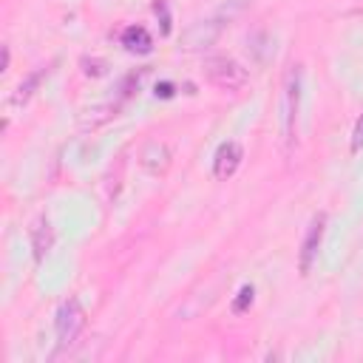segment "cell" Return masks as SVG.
<instances>
[{
  "label": "cell",
  "instance_id": "obj_1",
  "mask_svg": "<svg viewBox=\"0 0 363 363\" xmlns=\"http://www.w3.org/2000/svg\"><path fill=\"white\" fill-rule=\"evenodd\" d=\"M298 108H301V65L292 62L284 77V147H286V153H292V147H295Z\"/></svg>",
  "mask_w": 363,
  "mask_h": 363
},
{
  "label": "cell",
  "instance_id": "obj_2",
  "mask_svg": "<svg viewBox=\"0 0 363 363\" xmlns=\"http://www.w3.org/2000/svg\"><path fill=\"white\" fill-rule=\"evenodd\" d=\"M85 323H88V315H85L79 298L62 301L60 309H57V323H54L57 326V343H60V349H71L77 343V337L82 335Z\"/></svg>",
  "mask_w": 363,
  "mask_h": 363
},
{
  "label": "cell",
  "instance_id": "obj_3",
  "mask_svg": "<svg viewBox=\"0 0 363 363\" xmlns=\"http://www.w3.org/2000/svg\"><path fill=\"white\" fill-rule=\"evenodd\" d=\"M204 77H207L216 88H221V91H238V88H244V82H247V71H244L233 57H227V54L207 57V60H204Z\"/></svg>",
  "mask_w": 363,
  "mask_h": 363
},
{
  "label": "cell",
  "instance_id": "obj_4",
  "mask_svg": "<svg viewBox=\"0 0 363 363\" xmlns=\"http://www.w3.org/2000/svg\"><path fill=\"white\" fill-rule=\"evenodd\" d=\"M323 233H326V213H318V216H312V221L306 227V235H303V244H301V255H298L301 275H309V269L318 258V250L323 244Z\"/></svg>",
  "mask_w": 363,
  "mask_h": 363
},
{
  "label": "cell",
  "instance_id": "obj_5",
  "mask_svg": "<svg viewBox=\"0 0 363 363\" xmlns=\"http://www.w3.org/2000/svg\"><path fill=\"white\" fill-rule=\"evenodd\" d=\"M241 159H244V150L238 142H221L216 150V159H213V176L218 182H227L241 167Z\"/></svg>",
  "mask_w": 363,
  "mask_h": 363
},
{
  "label": "cell",
  "instance_id": "obj_6",
  "mask_svg": "<svg viewBox=\"0 0 363 363\" xmlns=\"http://www.w3.org/2000/svg\"><path fill=\"white\" fill-rule=\"evenodd\" d=\"M54 244V230H51V221L48 218H37V224L31 227V247H34V258L43 261L48 255Z\"/></svg>",
  "mask_w": 363,
  "mask_h": 363
},
{
  "label": "cell",
  "instance_id": "obj_7",
  "mask_svg": "<svg viewBox=\"0 0 363 363\" xmlns=\"http://www.w3.org/2000/svg\"><path fill=\"white\" fill-rule=\"evenodd\" d=\"M122 45H125L128 51H133V54H147V51L153 48V40H150L147 28H142V26H128V28L122 31Z\"/></svg>",
  "mask_w": 363,
  "mask_h": 363
},
{
  "label": "cell",
  "instance_id": "obj_8",
  "mask_svg": "<svg viewBox=\"0 0 363 363\" xmlns=\"http://www.w3.org/2000/svg\"><path fill=\"white\" fill-rule=\"evenodd\" d=\"M45 74H48V68H37V71H34V74H31V77H28V79H26V82L17 88V94H14V102H26V99L34 94V88L40 85V79H43Z\"/></svg>",
  "mask_w": 363,
  "mask_h": 363
},
{
  "label": "cell",
  "instance_id": "obj_9",
  "mask_svg": "<svg viewBox=\"0 0 363 363\" xmlns=\"http://www.w3.org/2000/svg\"><path fill=\"white\" fill-rule=\"evenodd\" d=\"M252 295H255V289H252V286H241L238 298L233 301V312H244V309L252 303Z\"/></svg>",
  "mask_w": 363,
  "mask_h": 363
},
{
  "label": "cell",
  "instance_id": "obj_10",
  "mask_svg": "<svg viewBox=\"0 0 363 363\" xmlns=\"http://www.w3.org/2000/svg\"><path fill=\"white\" fill-rule=\"evenodd\" d=\"M360 147H363V113H360V119L354 125V133H352V150L357 153Z\"/></svg>",
  "mask_w": 363,
  "mask_h": 363
},
{
  "label": "cell",
  "instance_id": "obj_11",
  "mask_svg": "<svg viewBox=\"0 0 363 363\" xmlns=\"http://www.w3.org/2000/svg\"><path fill=\"white\" fill-rule=\"evenodd\" d=\"M156 14H162V31L167 34L170 31V17H167V6H164V0H156Z\"/></svg>",
  "mask_w": 363,
  "mask_h": 363
},
{
  "label": "cell",
  "instance_id": "obj_12",
  "mask_svg": "<svg viewBox=\"0 0 363 363\" xmlns=\"http://www.w3.org/2000/svg\"><path fill=\"white\" fill-rule=\"evenodd\" d=\"M156 96H173V85L170 82H162V85H156Z\"/></svg>",
  "mask_w": 363,
  "mask_h": 363
},
{
  "label": "cell",
  "instance_id": "obj_13",
  "mask_svg": "<svg viewBox=\"0 0 363 363\" xmlns=\"http://www.w3.org/2000/svg\"><path fill=\"white\" fill-rule=\"evenodd\" d=\"M3 71H9V48H3Z\"/></svg>",
  "mask_w": 363,
  "mask_h": 363
}]
</instances>
